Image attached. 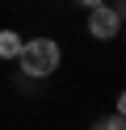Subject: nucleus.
I'll use <instances>...</instances> for the list:
<instances>
[{"instance_id":"nucleus-6","label":"nucleus","mask_w":126,"mask_h":130,"mask_svg":"<svg viewBox=\"0 0 126 130\" xmlns=\"http://www.w3.org/2000/svg\"><path fill=\"white\" fill-rule=\"evenodd\" d=\"M76 4H84V9H97V4H101V0H76Z\"/></svg>"},{"instance_id":"nucleus-5","label":"nucleus","mask_w":126,"mask_h":130,"mask_svg":"<svg viewBox=\"0 0 126 130\" xmlns=\"http://www.w3.org/2000/svg\"><path fill=\"white\" fill-rule=\"evenodd\" d=\"M118 113H122V118H126V88H122V92H118Z\"/></svg>"},{"instance_id":"nucleus-1","label":"nucleus","mask_w":126,"mask_h":130,"mask_svg":"<svg viewBox=\"0 0 126 130\" xmlns=\"http://www.w3.org/2000/svg\"><path fill=\"white\" fill-rule=\"evenodd\" d=\"M17 63H21V71H25V76L42 80V76H50V71H59L63 51H59V42H55V38H30V42H21Z\"/></svg>"},{"instance_id":"nucleus-4","label":"nucleus","mask_w":126,"mask_h":130,"mask_svg":"<svg viewBox=\"0 0 126 130\" xmlns=\"http://www.w3.org/2000/svg\"><path fill=\"white\" fill-rule=\"evenodd\" d=\"M92 130H126V118H122V113H109V118H97V122H92Z\"/></svg>"},{"instance_id":"nucleus-2","label":"nucleus","mask_w":126,"mask_h":130,"mask_svg":"<svg viewBox=\"0 0 126 130\" xmlns=\"http://www.w3.org/2000/svg\"><path fill=\"white\" fill-rule=\"evenodd\" d=\"M88 34L97 38V42H109V38L122 34V13L109 9V4H97V9H88Z\"/></svg>"},{"instance_id":"nucleus-3","label":"nucleus","mask_w":126,"mask_h":130,"mask_svg":"<svg viewBox=\"0 0 126 130\" xmlns=\"http://www.w3.org/2000/svg\"><path fill=\"white\" fill-rule=\"evenodd\" d=\"M21 55V38L13 29H0V59H17Z\"/></svg>"}]
</instances>
